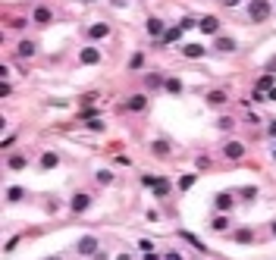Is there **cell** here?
Instances as JSON below:
<instances>
[{
    "instance_id": "cell-33",
    "label": "cell",
    "mask_w": 276,
    "mask_h": 260,
    "mask_svg": "<svg viewBox=\"0 0 276 260\" xmlns=\"http://www.w3.org/2000/svg\"><path fill=\"white\" fill-rule=\"evenodd\" d=\"M141 185H145V188H157L160 179H157V176H141Z\"/></svg>"
},
{
    "instance_id": "cell-45",
    "label": "cell",
    "mask_w": 276,
    "mask_h": 260,
    "mask_svg": "<svg viewBox=\"0 0 276 260\" xmlns=\"http://www.w3.org/2000/svg\"><path fill=\"white\" fill-rule=\"evenodd\" d=\"M145 260H157V254H148V257H145Z\"/></svg>"
},
{
    "instance_id": "cell-40",
    "label": "cell",
    "mask_w": 276,
    "mask_h": 260,
    "mask_svg": "<svg viewBox=\"0 0 276 260\" xmlns=\"http://www.w3.org/2000/svg\"><path fill=\"white\" fill-rule=\"evenodd\" d=\"M163 260H182V254H179V251H170V254H166Z\"/></svg>"
},
{
    "instance_id": "cell-13",
    "label": "cell",
    "mask_w": 276,
    "mask_h": 260,
    "mask_svg": "<svg viewBox=\"0 0 276 260\" xmlns=\"http://www.w3.org/2000/svg\"><path fill=\"white\" fill-rule=\"evenodd\" d=\"M35 50H38V44L29 41V38L16 44V56H19V60H29V56H35Z\"/></svg>"
},
{
    "instance_id": "cell-20",
    "label": "cell",
    "mask_w": 276,
    "mask_h": 260,
    "mask_svg": "<svg viewBox=\"0 0 276 260\" xmlns=\"http://www.w3.org/2000/svg\"><path fill=\"white\" fill-rule=\"evenodd\" d=\"M26 157H22V154H10L7 157V170H13V172H19V170H26Z\"/></svg>"
},
{
    "instance_id": "cell-17",
    "label": "cell",
    "mask_w": 276,
    "mask_h": 260,
    "mask_svg": "<svg viewBox=\"0 0 276 260\" xmlns=\"http://www.w3.org/2000/svg\"><path fill=\"white\" fill-rule=\"evenodd\" d=\"M226 100H229V94H226L223 88H213V91H207V104H210V107H223Z\"/></svg>"
},
{
    "instance_id": "cell-7",
    "label": "cell",
    "mask_w": 276,
    "mask_h": 260,
    "mask_svg": "<svg viewBox=\"0 0 276 260\" xmlns=\"http://www.w3.org/2000/svg\"><path fill=\"white\" fill-rule=\"evenodd\" d=\"M126 110H132V113H145V110H148V98H145V94H129Z\"/></svg>"
},
{
    "instance_id": "cell-3",
    "label": "cell",
    "mask_w": 276,
    "mask_h": 260,
    "mask_svg": "<svg viewBox=\"0 0 276 260\" xmlns=\"http://www.w3.org/2000/svg\"><path fill=\"white\" fill-rule=\"evenodd\" d=\"M79 63L82 66H98L101 63V50L98 47H82L79 50Z\"/></svg>"
},
{
    "instance_id": "cell-46",
    "label": "cell",
    "mask_w": 276,
    "mask_h": 260,
    "mask_svg": "<svg viewBox=\"0 0 276 260\" xmlns=\"http://www.w3.org/2000/svg\"><path fill=\"white\" fill-rule=\"evenodd\" d=\"M44 260H63V257H57V254H54V257H44Z\"/></svg>"
},
{
    "instance_id": "cell-12",
    "label": "cell",
    "mask_w": 276,
    "mask_h": 260,
    "mask_svg": "<svg viewBox=\"0 0 276 260\" xmlns=\"http://www.w3.org/2000/svg\"><path fill=\"white\" fill-rule=\"evenodd\" d=\"M107 34H110V26H107V22H94V26H88V38L91 41H104Z\"/></svg>"
},
{
    "instance_id": "cell-5",
    "label": "cell",
    "mask_w": 276,
    "mask_h": 260,
    "mask_svg": "<svg viewBox=\"0 0 276 260\" xmlns=\"http://www.w3.org/2000/svg\"><path fill=\"white\" fill-rule=\"evenodd\" d=\"M32 22H35V26H51V22H54V10L51 6H35Z\"/></svg>"
},
{
    "instance_id": "cell-27",
    "label": "cell",
    "mask_w": 276,
    "mask_h": 260,
    "mask_svg": "<svg viewBox=\"0 0 276 260\" xmlns=\"http://www.w3.org/2000/svg\"><path fill=\"white\" fill-rule=\"evenodd\" d=\"M195 179H198V176H195V172H185V176H182V179H179V188H182V192H188V188H191V185H195Z\"/></svg>"
},
{
    "instance_id": "cell-2",
    "label": "cell",
    "mask_w": 276,
    "mask_h": 260,
    "mask_svg": "<svg viewBox=\"0 0 276 260\" xmlns=\"http://www.w3.org/2000/svg\"><path fill=\"white\" fill-rule=\"evenodd\" d=\"M91 200H94V198H91L88 192H79L73 200H69V210H73V214H85V210L91 207Z\"/></svg>"
},
{
    "instance_id": "cell-31",
    "label": "cell",
    "mask_w": 276,
    "mask_h": 260,
    "mask_svg": "<svg viewBox=\"0 0 276 260\" xmlns=\"http://www.w3.org/2000/svg\"><path fill=\"white\" fill-rule=\"evenodd\" d=\"M7 26H10V28H26V26H29V19H26V16H16V19H10Z\"/></svg>"
},
{
    "instance_id": "cell-30",
    "label": "cell",
    "mask_w": 276,
    "mask_h": 260,
    "mask_svg": "<svg viewBox=\"0 0 276 260\" xmlns=\"http://www.w3.org/2000/svg\"><path fill=\"white\" fill-rule=\"evenodd\" d=\"M98 182H101V185H110V182H113V172H110V170H98Z\"/></svg>"
},
{
    "instance_id": "cell-36",
    "label": "cell",
    "mask_w": 276,
    "mask_h": 260,
    "mask_svg": "<svg viewBox=\"0 0 276 260\" xmlns=\"http://www.w3.org/2000/svg\"><path fill=\"white\" fill-rule=\"evenodd\" d=\"M138 248H141L145 254H154V242H151V238H141V242H138Z\"/></svg>"
},
{
    "instance_id": "cell-34",
    "label": "cell",
    "mask_w": 276,
    "mask_h": 260,
    "mask_svg": "<svg viewBox=\"0 0 276 260\" xmlns=\"http://www.w3.org/2000/svg\"><path fill=\"white\" fill-rule=\"evenodd\" d=\"M238 194H242L245 200H251V198L257 194V185H248V188H242V192H238Z\"/></svg>"
},
{
    "instance_id": "cell-18",
    "label": "cell",
    "mask_w": 276,
    "mask_h": 260,
    "mask_svg": "<svg viewBox=\"0 0 276 260\" xmlns=\"http://www.w3.org/2000/svg\"><path fill=\"white\" fill-rule=\"evenodd\" d=\"M273 88H276V76H273V72L260 76V78H257V85H254V91H263V94H270Z\"/></svg>"
},
{
    "instance_id": "cell-47",
    "label": "cell",
    "mask_w": 276,
    "mask_h": 260,
    "mask_svg": "<svg viewBox=\"0 0 276 260\" xmlns=\"http://www.w3.org/2000/svg\"><path fill=\"white\" fill-rule=\"evenodd\" d=\"M273 160H276V148H273Z\"/></svg>"
},
{
    "instance_id": "cell-42",
    "label": "cell",
    "mask_w": 276,
    "mask_h": 260,
    "mask_svg": "<svg viewBox=\"0 0 276 260\" xmlns=\"http://www.w3.org/2000/svg\"><path fill=\"white\" fill-rule=\"evenodd\" d=\"M267 100H276V88H273V91H270V94H267Z\"/></svg>"
},
{
    "instance_id": "cell-4",
    "label": "cell",
    "mask_w": 276,
    "mask_h": 260,
    "mask_svg": "<svg viewBox=\"0 0 276 260\" xmlns=\"http://www.w3.org/2000/svg\"><path fill=\"white\" fill-rule=\"evenodd\" d=\"M245 144H242V141H226V144H223V157H229V160H242L245 157Z\"/></svg>"
},
{
    "instance_id": "cell-32",
    "label": "cell",
    "mask_w": 276,
    "mask_h": 260,
    "mask_svg": "<svg viewBox=\"0 0 276 260\" xmlns=\"http://www.w3.org/2000/svg\"><path fill=\"white\" fill-rule=\"evenodd\" d=\"M195 26H198V22L191 19V16H182V19H179V28H182V32H188V28H195Z\"/></svg>"
},
{
    "instance_id": "cell-9",
    "label": "cell",
    "mask_w": 276,
    "mask_h": 260,
    "mask_svg": "<svg viewBox=\"0 0 276 260\" xmlns=\"http://www.w3.org/2000/svg\"><path fill=\"white\" fill-rule=\"evenodd\" d=\"M79 254H85V257H91L94 251H98V238H94V235H82V238H79Z\"/></svg>"
},
{
    "instance_id": "cell-48",
    "label": "cell",
    "mask_w": 276,
    "mask_h": 260,
    "mask_svg": "<svg viewBox=\"0 0 276 260\" xmlns=\"http://www.w3.org/2000/svg\"><path fill=\"white\" fill-rule=\"evenodd\" d=\"M82 4H91V0H82Z\"/></svg>"
},
{
    "instance_id": "cell-10",
    "label": "cell",
    "mask_w": 276,
    "mask_h": 260,
    "mask_svg": "<svg viewBox=\"0 0 276 260\" xmlns=\"http://www.w3.org/2000/svg\"><path fill=\"white\" fill-rule=\"evenodd\" d=\"M179 38H182V28H179V26H170V28H166V34H163L160 41H154V47H166V44H176Z\"/></svg>"
},
{
    "instance_id": "cell-43",
    "label": "cell",
    "mask_w": 276,
    "mask_h": 260,
    "mask_svg": "<svg viewBox=\"0 0 276 260\" xmlns=\"http://www.w3.org/2000/svg\"><path fill=\"white\" fill-rule=\"evenodd\" d=\"M116 260H132V257L129 254H116Z\"/></svg>"
},
{
    "instance_id": "cell-21",
    "label": "cell",
    "mask_w": 276,
    "mask_h": 260,
    "mask_svg": "<svg viewBox=\"0 0 276 260\" xmlns=\"http://www.w3.org/2000/svg\"><path fill=\"white\" fill-rule=\"evenodd\" d=\"M163 88H166V94H182V78H176V76H170L163 82Z\"/></svg>"
},
{
    "instance_id": "cell-11",
    "label": "cell",
    "mask_w": 276,
    "mask_h": 260,
    "mask_svg": "<svg viewBox=\"0 0 276 260\" xmlns=\"http://www.w3.org/2000/svg\"><path fill=\"white\" fill-rule=\"evenodd\" d=\"M213 204H217V210H220V214H229V210H232V204H235V198H232L229 192H220L217 198H213Z\"/></svg>"
},
{
    "instance_id": "cell-22",
    "label": "cell",
    "mask_w": 276,
    "mask_h": 260,
    "mask_svg": "<svg viewBox=\"0 0 276 260\" xmlns=\"http://www.w3.org/2000/svg\"><path fill=\"white\" fill-rule=\"evenodd\" d=\"M210 229H213V232H226V229H229V216H226V214L213 216V220H210Z\"/></svg>"
},
{
    "instance_id": "cell-25",
    "label": "cell",
    "mask_w": 276,
    "mask_h": 260,
    "mask_svg": "<svg viewBox=\"0 0 276 260\" xmlns=\"http://www.w3.org/2000/svg\"><path fill=\"white\" fill-rule=\"evenodd\" d=\"M217 128H220V132H232V128H235V120H232V116H220V120H217Z\"/></svg>"
},
{
    "instance_id": "cell-14",
    "label": "cell",
    "mask_w": 276,
    "mask_h": 260,
    "mask_svg": "<svg viewBox=\"0 0 276 260\" xmlns=\"http://www.w3.org/2000/svg\"><path fill=\"white\" fill-rule=\"evenodd\" d=\"M217 50L220 54H235L238 44H235V38H229V34H217Z\"/></svg>"
},
{
    "instance_id": "cell-37",
    "label": "cell",
    "mask_w": 276,
    "mask_h": 260,
    "mask_svg": "<svg viewBox=\"0 0 276 260\" xmlns=\"http://www.w3.org/2000/svg\"><path fill=\"white\" fill-rule=\"evenodd\" d=\"M94 100H98V94H85V98H82V107H91Z\"/></svg>"
},
{
    "instance_id": "cell-44",
    "label": "cell",
    "mask_w": 276,
    "mask_h": 260,
    "mask_svg": "<svg viewBox=\"0 0 276 260\" xmlns=\"http://www.w3.org/2000/svg\"><path fill=\"white\" fill-rule=\"evenodd\" d=\"M270 232H273V235H276V220H273V222H270Z\"/></svg>"
},
{
    "instance_id": "cell-41",
    "label": "cell",
    "mask_w": 276,
    "mask_h": 260,
    "mask_svg": "<svg viewBox=\"0 0 276 260\" xmlns=\"http://www.w3.org/2000/svg\"><path fill=\"white\" fill-rule=\"evenodd\" d=\"M238 4H242V0H223V6H229V10H232V6H238Z\"/></svg>"
},
{
    "instance_id": "cell-26",
    "label": "cell",
    "mask_w": 276,
    "mask_h": 260,
    "mask_svg": "<svg viewBox=\"0 0 276 260\" xmlns=\"http://www.w3.org/2000/svg\"><path fill=\"white\" fill-rule=\"evenodd\" d=\"M232 238H235V242H238V244H248V242H251V238H254V232H251V229H238V232H235V235H232Z\"/></svg>"
},
{
    "instance_id": "cell-39",
    "label": "cell",
    "mask_w": 276,
    "mask_h": 260,
    "mask_svg": "<svg viewBox=\"0 0 276 260\" xmlns=\"http://www.w3.org/2000/svg\"><path fill=\"white\" fill-rule=\"evenodd\" d=\"M267 72H273V76H276V56H273V60H267Z\"/></svg>"
},
{
    "instance_id": "cell-16",
    "label": "cell",
    "mask_w": 276,
    "mask_h": 260,
    "mask_svg": "<svg viewBox=\"0 0 276 260\" xmlns=\"http://www.w3.org/2000/svg\"><path fill=\"white\" fill-rule=\"evenodd\" d=\"M204 54H207V47L201 44H182V56H188V60H201Z\"/></svg>"
},
{
    "instance_id": "cell-23",
    "label": "cell",
    "mask_w": 276,
    "mask_h": 260,
    "mask_svg": "<svg viewBox=\"0 0 276 260\" xmlns=\"http://www.w3.org/2000/svg\"><path fill=\"white\" fill-rule=\"evenodd\" d=\"M141 66H145V50H135V54H132V60H129V72H138Z\"/></svg>"
},
{
    "instance_id": "cell-15",
    "label": "cell",
    "mask_w": 276,
    "mask_h": 260,
    "mask_svg": "<svg viewBox=\"0 0 276 260\" xmlns=\"http://www.w3.org/2000/svg\"><path fill=\"white\" fill-rule=\"evenodd\" d=\"M170 141H166V138H157V141H151V154H154V157H170Z\"/></svg>"
},
{
    "instance_id": "cell-8",
    "label": "cell",
    "mask_w": 276,
    "mask_h": 260,
    "mask_svg": "<svg viewBox=\"0 0 276 260\" xmlns=\"http://www.w3.org/2000/svg\"><path fill=\"white\" fill-rule=\"evenodd\" d=\"M148 34H151L154 41H160L163 34H166V22L157 19V16H151V19H148Z\"/></svg>"
},
{
    "instance_id": "cell-1",
    "label": "cell",
    "mask_w": 276,
    "mask_h": 260,
    "mask_svg": "<svg viewBox=\"0 0 276 260\" xmlns=\"http://www.w3.org/2000/svg\"><path fill=\"white\" fill-rule=\"evenodd\" d=\"M245 13H248V22H267L270 13H273V6H270V0H248V6H245Z\"/></svg>"
},
{
    "instance_id": "cell-28",
    "label": "cell",
    "mask_w": 276,
    "mask_h": 260,
    "mask_svg": "<svg viewBox=\"0 0 276 260\" xmlns=\"http://www.w3.org/2000/svg\"><path fill=\"white\" fill-rule=\"evenodd\" d=\"M163 82H166V78H160L157 72H151V76L145 78V85H148V88H160V85H163Z\"/></svg>"
},
{
    "instance_id": "cell-6",
    "label": "cell",
    "mask_w": 276,
    "mask_h": 260,
    "mask_svg": "<svg viewBox=\"0 0 276 260\" xmlns=\"http://www.w3.org/2000/svg\"><path fill=\"white\" fill-rule=\"evenodd\" d=\"M198 28H201L204 34H220V19H217V16H201V19H198Z\"/></svg>"
},
{
    "instance_id": "cell-29",
    "label": "cell",
    "mask_w": 276,
    "mask_h": 260,
    "mask_svg": "<svg viewBox=\"0 0 276 260\" xmlns=\"http://www.w3.org/2000/svg\"><path fill=\"white\" fill-rule=\"evenodd\" d=\"M22 198H26L22 188H7V200H22Z\"/></svg>"
},
{
    "instance_id": "cell-35",
    "label": "cell",
    "mask_w": 276,
    "mask_h": 260,
    "mask_svg": "<svg viewBox=\"0 0 276 260\" xmlns=\"http://www.w3.org/2000/svg\"><path fill=\"white\" fill-rule=\"evenodd\" d=\"M166 192H170V185H166V179H160V185L154 188V194H157V198H166Z\"/></svg>"
},
{
    "instance_id": "cell-19",
    "label": "cell",
    "mask_w": 276,
    "mask_h": 260,
    "mask_svg": "<svg viewBox=\"0 0 276 260\" xmlns=\"http://www.w3.org/2000/svg\"><path fill=\"white\" fill-rule=\"evenodd\" d=\"M57 166H60V154L57 150L41 154V170H57Z\"/></svg>"
},
{
    "instance_id": "cell-24",
    "label": "cell",
    "mask_w": 276,
    "mask_h": 260,
    "mask_svg": "<svg viewBox=\"0 0 276 260\" xmlns=\"http://www.w3.org/2000/svg\"><path fill=\"white\" fill-rule=\"evenodd\" d=\"M182 238L191 244V248H195V251H207V244H204L201 238H195V235H191V232H182Z\"/></svg>"
},
{
    "instance_id": "cell-38",
    "label": "cell",
    "mask_w": 276,
    "mask_h": 260,
    "mask_svg": "<svg viewBox=\"0 0 276 260\" xmlns=\"http://www.w3.org/2000/svg\"><path fill=\"white\" fill-rule=\"evenodd\" d=\"M267 135H270V138H276V120H270V122H267Z\"/></svg>"
}]
</instances>
